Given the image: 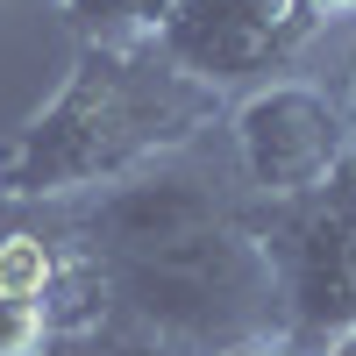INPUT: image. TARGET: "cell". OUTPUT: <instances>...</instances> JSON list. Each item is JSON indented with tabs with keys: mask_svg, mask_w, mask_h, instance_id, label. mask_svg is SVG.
I'll return each mask as SVG.
<instances>
[{
	"mask_svg": "<svg viewBox=\"0 0 356 356\" xmlns=\"http://www.w3.org/2000/svg\"><path fill=\"white\" fill-rule=\"evenodd\" d=\"M342 107H349V136H356V65H349V93H342Z\"/></svg>",
	"mask_w": 356,
	"mask_h": 356,
	"instance_id": "7c38bea8",
	"label": "cell"
},
{
	"mask_svg": "<svg viewBox=\"0 0 356 356\" xmlns=\"http://www.w3.org/2000/svg\"><path fill=\"white\" fill-rule=\"evenodd\" d=\"M107 314L157 328L186 349H221L243 335L285 328V278L278 250L264 243V228L250 214H228L200 235L150 250V257H100Z\"/></svg>",
	"mask_w": 356,
	"mask_h": 356,
	"instance_id": "7a4b0ae2",
	"label": "cell"
},
{
	"mask_svg": "<svg viewBox=\"0 0 356 356\" xmlns=\"http://www.w3.org/2000/svg\"><path fill=\"white\" fill-rule=\"evenodd\" d=\"M57 8L72 15L79 43H157L178 0H57Z\"/></svg>",
	"mask_w": 356,
	"mask_h": 356,
	"instance_id": "52a82bcc",
	"label": "cell"
},
{
	"mask_svg": "<svg viewBox=\"0 0 356 356\" xmlns=\"http://www.w3.org/2000/svg\"><path fill=\"white\" fill-rule=\"evenodd\" d=\"M228 122V93L164 43H79L72 79L0 150V207H57L200 150Z\"/></svg>",
	"mask_w": 356,
	"mask_h": 356,
	"instance_id": "6da1fadb",
	"label": "cell"
},
{
	"mask_svg": "<svg viewBox=\"0 0 356 356\" xmlns=\"http://www.w3.org/2000/svg\"><path fill=\"white\" fill-rule=\"evenodd\" d=\"M207 356H314V349H300L285 328H271V335H243V342H221V349H207Z\"/></svg>",
	"mask_w": 356,
	"mask_h": 356,
	"instance_id": "9c48e42d",
	"label": "cell"
},
{
	"mask_svg": "<svg viewBox=\"0 0 356 356\" xmlns=\"http://www.w3.org/2000/svg\"><path fill=\"white\" fill-rule=\"evenodd\" d=\"M300 8H307V22L321 29V36H328L335 22H349V15H356V0H300Z\"/></svg>",
	"mask_w": 356,
	"mask_h": 356,
	"instance_id": "30bf717a",
	"label": "cell"
},
{
	"mask_svg": "<svg viewBox=\"0 0 356 356\" xmlns=\"http://www.w3.org/2000/svg\"><path fill=\"white\" fill-rule=\"evenodd\" d=\"M50 214L93 257H150V250L178 243V235H200V228H214L228 214H243V207L221 193V178L207 164H193V150H178V157L136 171V178H114L100 193L57 200Z\"/></svg>",
	"mask_w": 356,
	"mask_h": 356,
	"instance_id": "277c9868",
	"label": "cell"
},
{
	"mask_svg": "<svg viewBox=\"0 0 356 356\" xmlns=\"http://www.w3.org/2000/svg\"><path fill=\"white\" fill-rule=\"evenodd\" d=\"M50 356H200V349L171 342L157 328H136V321L100 314V321H86V328H72V335H50Z\"/></svg>",
	"mask_w": 356,
	"mask_h": 356,
	"instance_id": "ba28073f",
	"label": "cell"
},
{
	"mask_svg": "<svg viewBox=\"0 0 356 356\" xmlns=\"http://www.w3.org/2000/svg\"><path fill=\"white\" fill-rule=\"evenodd\" d=\"M264 228V243L278 250V278H285V335L300 349H321L335 328L356 321V221L328 193L307 200H278L250 214Z\"/></svg>",
	"mask_w": 356,
	"mask_h": 356,
	"instance_id": "5b68a950",
	"label": "cell"
},
{
	"mask_svg": "<svg viewBox=\"0 0 356 356\" xmlns=\"http://www.w3.org/2000/svg\"><path fill=\"white\" fill-rule=\"evenodd\" d=\"M314 36L321 29L307 22L300 0H178L157 29V43L178 65L221 93H235V86L250 93V86L292 72V57H307Z\"/></svg>",
	"mask_w": 356,
	"mask_h": 356,
	"instance_id": "8992f818",
	"label": "cell"
},
{
	"mask_svg": "<svg viewBox=\"0 0 356 356\" xmlns=\"http://www.w3.org/2000/svg\"><path fill=\"white\" fill-rule=\"evenodd\" d=\"M314 356H356V321H349V328H335V335H328V342H321Z\"/></svg>",
	"mask_w": 356,
	"mask_h": 356,
	"instance_id": "8fae6325",
	"label": "cell"
},
{
	"mask_svg": "<svg viewBox=\"0 0 356 356\" xmlns=\"http://www.w3.org/2000/svg\"><path fill=\"white\" fill-rule=\"evenodd\" d=\"M221 129L235 136V164H243L264 207L321 193L328 171L342 164V150L356 143L342 93L321 79H300V72H278V79L250 86L243 100H228Z\"/></svg>",
	"mask_w": 356,
	"mask_h": 356,
	"instance_id": "3957f363",
	"label": "cell"
}]
</instances>
